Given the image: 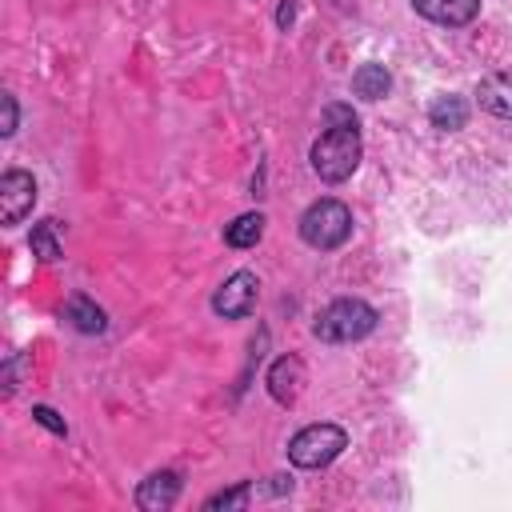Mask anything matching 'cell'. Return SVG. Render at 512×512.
Wrapping results in <instances>:
<instances>
[{"label": "cell", "instance_id": "5", "mask_svg": "<svg viewBox=\"0 0 512 512\" xmlns=\"http://www.w3.org/2000/svg\"><path fill=\"white\" fill-rule=\"evenodd\" d=\"M256 288H260L256 272H232V276L216 288V296H212L216 316H224V320H240V316H248V312L256 308Z\"/></svg>", "mask_w": 512, "mask_h": 512}, {"label": "cell", "instance_id": "17", "mask_svg": "<svg viewBox=\"0 0 512 512\" xmlns=\"http://www.w3.org/2000/svg\"><path fill=\"white\" fill-rule=\"evenodd\" d=\"M32 420H36V424H44V428H48V432H56V436H64V432H68V428H64V420H60L48 404H36V408H32Z\"/></svg>", "mask_w": 512, "mask_h": 512}, {"label": "cell", "instance_id": "16", "mask_svg": "<svg viewBox=\"0 0 512 512\" xmlns=\"http://www.w3.org/2000/svg\"><path fill=\"white\" fill-rule=\"evenodd\" d=\"M248 500H252V484H248V480H240L236 488L208 496V500H204V508H208V512H216V508H224V512H228V508H248Z\"/></svg>", "mask_w": 512, "mask_h": 512}, {"label": "cell", "instance_id": "10", "mask_svg": "<svg viewBox=\"0 0 512 512\" xmlns=\"http://www.w3.org/2000/svg\"><path fill=\"white\" fill-rule=\"evenodd\" d=\"M476 96H480V108H484V112H492V116H500V120H512V72H492V76H484L480 88H476Z\"/></svg>", "mask_w": 512, "mask_h": 512}, {"label": "cell", "instance_id": "1", "mask_svg": "<svg viewBox=\"0 0 512 512\" xmlns=\"http://www.w3.org/2000/svg\"><path fill=\"white\" fill-rule=\"evenodd\" d=\"M360 128L356 124H340V128H324L308 152L312 160V172L324 180V184H340L356 172L360 164Z\"/></svg>", "mask_w": 512, "mask_h": 512}, {"label": "cell", "instance_id": "4", "mask_svg": "<svg viewBox=\"0 0 512 512\" xmlns=\"http://www.w3.org/2000/svg\"><path fill=\"white\" fill-rule=\"evenodd\" d=\"M348 448V432L340 424H308L288 440V460L296 468H324Z\"/></svg>", "mask_w": 512, "mask_h": 512}, {"label": "cell", "instance_id": "20", "mask_svg": "<svg viewBox=\"0 0 512 512\" xmlns=\"http://www.w3.org/2000/svg\"><path fill=\"white\" fill-rule=\"evenodd\" d=\"M296 20V0H280V12H276V24L288 32V24Z\"/></svg>", "mask_w": 512, "mask_h": 512}, {"label": "cell", "instance_id": "9", "mask_svg": "<svg viewBox=\"0 0 512 512\" xmlns=\"http://www.w3.org/2000/svg\"><path fill=\"white\" fill-rule=\"evenodd\" d=\"M412 8H416L424 20L460 28V24H472V20H476L480 0H412Z\"/></svg>", "mask_w": 512, "mask_h": 512}, {"label": "cell", "instance_id": "6", "mask_svg": "<svg viewBox=\"0 0 512 512\" xmlns=\"http://www.w3.org/2000/svg\"><path fill=\"white\" fill-rule=\"evenodd\" d=\"M32 204H36V180L20 168L4 172L0 176V216H4V224H20L32 212Z\"/></svg>", "mask_w": 512, "mask_h": 512}, {"label": "cell", "instance_id": "11", "mask_svg": "<svg viewBox=\"0 0 512 512\" xmlns=\"http://www.w3.org/2000/svg\"><path fill=\"white\" fill-rule=\"evenodd\" d=\"M388 88H392V76L384 64H360L352 72V92L364 100H380V96H388Z\"/></svg>", "mask_w": 512, "mask_h": 512}, {"label": "cell", "instance_id": "7", "mask_svg": "<svg viewBox=\"0 0 512 512\" xmlns=\"http://www.w3.org/2000/svg\"><path fill=\"white\" fill-rule=\"evenodd\" d=\"M304 384H308V368H304L300 356H280V360L268 368V392H272V400L284 404V408H292V404L300 400Z\"/></svg>", "mask_w": 512, "mask_h": 512}, {"label": "cell", "instance_id": "14", "mask_svg": "<svg viewBox=\"0 0 512 512\" xmlns=\"http://www.w3.org/2000/svg\"><path fill=\"white\" fill-rule=\"evenodd\" d=\"M260 236H264V216H260V212H244V216H236V220L224 228V240H228L232 248H252Z\"/></svg>", "mask_w": 512, "mask_h": 512}, {"label": "cell", "instance_id": "18", "mask_svg": "<svg viewBox=\"0 0 512 512\" xmlns=\"http://www.w3.org/2000/svg\"><path fill=\"white\" fill-rule=\"evenodd\" d=\"M340 124H356L352 108H344V104H328V108H324V128H340Z\"/></svg>", "mask_w": 512, "mask_h": 512}, {"label": "cell", "instance_id": "12", "mask_svg": "<svg viewBox=\"0 0 512 512\" xmlns=\"http://www.w3.org/2000/svg\"><path fill=\"white\" fill-rule=\"evenodd\" d=\"M64 320H68L76 332H104V324H108L104 308H96L88 296H72V300L64 304Z\"/></svg>", "mask_w": 512, "mask_h": 512}, {"label": "cell", "instance_id": "8", "mask_svg": "<svg viewBox=\"0 0 512 512\" xmlns=\"http://www.w3.org/2000/svg\"><path fill=\"white\" fill-rule=\"evenodd\" d=\"M176 496H180V476L164 468V472H152L148 480H140V488H136V508H144V512H164V508L176 504Z\"/></svg>", "mask_w": 512, "mask_h": 512}, {"label": "cell", "instance_id": "2", "mask_svg": "<svg viewBox=\"0 0 512 512\" xmlns=\"http://www.w3.org/2000/svg\"><path fill=\"white\" fill-rule=\"evenodd\" d=\"M372 328H376V308L356 296L332 300L328 308H320V316L312 324L316 340H324V344H352V340H364Z\"/></svg>", "mask_w": 512, "mask_h": 512}, {"label": "cell", "instance_id": "15", "mask_svg": "<svg viewBox=\"0 0 512 512\" xmlns=\"http://www.w3.org/2000/svg\"><path fill=\"white\" fill-rule=\"evenodd\" d=\"M32 256H40L44 264H52V260H60V240H56V220H44V224H36L32 228Z\"/></svg>", "mask_w": 512, "mask_h": 512}, {"label": "cell", "instance_id": "3", "mask_svg": "<svg viewBox=\"0 0 512 512\" xmlns=\"http://www.w3.org/2000/svg\"><path fill=\"white\" fill-rule=\"evenodd\" d=\"M352 236V212L340 200H316L300 216V240L316 252H332Z\"/></svg>", "mask_w": 512, "mask_h": 512}, {"label": "cell", "instance_id": "13", "mask_svg": "<svg viewBox=\"0 0 512 512\" xmlns=\"http://www.w3.org/2000/svg\"><path fill=\"white\" fill-rule=\"evenodd\" d=\"M428 120H432L440 132H456V128H464V120H468V104H464L460 96H436L432 108H428Z\"/></svg>", "mask_w": 512, "mask_h": 512}, {"label": "cell", "instance_id": "19", "mask_svg": "<svg viewBox=\"0 0 512 512\" xmlns=\"http://www.w3.org/2000/svg\"><path fill=\"white\" fill-rule=\"evenodd\" d=\"M4 136H12L16 132V100L12 96H4V128H0Z\"/></svg>", "mask_w": 512, "mask_h": 512}]
</instances>
